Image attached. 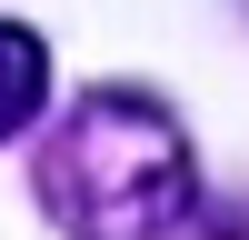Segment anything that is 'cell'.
<instances>
[{
	"mask_svg": "<svg viewBox=\"0 0 249 240\" xmlns=\"http://www.w3.org/2000/svg\"><path fill=\"white\" fill-rule=\"evenodd\" d=\"M50 100V50H40L20 20H0V140L30 130V110Z\"/></svg>",
	"mask_w": 249,
	"mask_h": 240,
	"instance_id": "7a4b0ae2",
	"label": "cell"
},
{
	"mask_svg": "<svg viewBox=\"0 0 249 240\" xmlns=\"http://www.w3.org/2000/svg\"><path fill=\"white\" fill-rule=\"evenodd\" d=\"M190 200V140L150 90H90L40 150V210L70 240H170Z\"/></svg>",
	"mask_w": 249,
	"mask_h": 240,
	"instance_id": "6da1fadb",
	"label": "cell"
}]
</instances>
